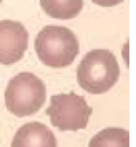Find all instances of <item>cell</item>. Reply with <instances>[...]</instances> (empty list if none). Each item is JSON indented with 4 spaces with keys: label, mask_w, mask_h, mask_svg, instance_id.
<instances>
[{
    "label": "cell",
    "mask_w": 136,
    "mask_h": 147,
    "mask_svg": "<svg viewBox=\"0 0 136 147\" xmlns=\"http://www.w3.org/2000/svg\"><path fill=\"white\" fill-rule=\"evenodd\" d=\"M10 147H56V139L45 124L28 122L17 131Z\"/></svg>",
    "instance_id": "8992f818"
},
{
    "label": "cell",
    "mask_w": 136,
    "mask_h": 147,
    "mask_svg": "<svg viewBox=\"0 0 136 147\" xmlns=\"http://www.w3.org/2000/svg\"><path fill=\"white\" fill-rule=\"evenodd\" d=\"M28 47V33L20 22H0V65H14L22 60Z\"/></svg>",
    "instance_id": "5b68a950"
},
{
    "label": "cell",
    "mask_w": 136,
    "mask_h": 147,
    "mask_svg": "<svg viewBox=\"0 0 136 147\" xmlns=\"http://www.w3.org/2000/svg\"><path fill=\"white\" fill-rule=\"evenodd\" d=\"M93 109L86 99L76 93L55 94L47 107V116L52 124L60 131H80L85 129Z\"/></svg>",
    "instance_id": "277c9868"
},
{
    "label": "cell",
    "mask_w": 136,
    "mask_h": 147,
    "mask_svg": "<svg viewBox=\"0 0 136 147\" xmlns=\"http://www.w3.org/2000/svg\"><path fill=\"white\" fill-rule=\"evenodd\" d=\"M91 2L100 5V7H115L118 3H121L123 0H91Z\"/></svg>",
    "instance_id": "9c48e42d"
},
{
    "label": "cell",
    "mask_w": 136,
    "mask_h": 147,
    "mask_svg": "<svg viewBox=\"0 0 136 147\" xmlns=\"http://www.w3.org/2000/svg\"><path fill=\"white\" fill-rule=\"evenodd\" d=\"M88 147H129V132L120 127H108L95 134Z\"/></svg>",
    "instance_id": "ba28073f"
},
{
    "label": "cell",
    "mask_w": 136,
    "mask_h": 147,
    "mask_svg": "<svg viewBox=\"0 0 136 147\" xmlns=\"http://www.w3.org/2000/svg\"><path fill=\"white\" fill-rule=\"evenodd\" d=\"M120 78V66L116 56L109 50H91L83 56L76 69L78 84L86 93L101 94L116 84Z\"/></svg>",
    "instance_id": "6da1fadb"
},
{
    "label": "cell",
    "mask_w": 136,
    "mask_h": 147,
    "mask_svg": "<svg viewBox=\"0 0 136 147\" xmlns=\"http://www.w3.org/2000/svg\"><path fill=\"white\" fill-rule=\"evenodd\" d=\"M0 3H2V0H0Z\"/></svg>",
    "instance_id": "30bf717a"
},
{
    "label": "cell",
    "mask_w": 136,
    "mask_h": 147,
    "mask_svg": "<svg viewBox=\"0 0 136 147\" xmlns=\"http://www.w3.org/2000/svg\"><path fill=\"white\" fill-rule=\"evenodd\" d=\"M47 98L43 81L32 73H18L5 89V106L17 117L38 113Z\"/></svg>",
    "instance_id": "3957f363"
},
{
    "label": "cell",
    "mask_w": 136,
    "mask_h": 147,
    "mask_svg": "<svg viewBox=\"0 0 136 147\" xmlns=\"http://www.w3.org/2000/svg\"><path fill=\"white\" fill-rule=\"evenodd\" d=\"M35 51L38 60L52 68H65L75 61L80 51L76 35L65 27L50 25L40 30L35 38Z\"/></svg>",
    "instance_id": "7a4b0ae2"
},
{
    "label": "cell",
    "mask_w": 136,
    "mask_h": 147,
    "mask_svg": "<svg viewBox=\"0 0 136 147\" xmlns=\"http://www.w3.org/2000/svg\"><path fill=\"white\" fill-rule=\"evenodd\" d=\"M40 5L52 18L68 20L82 12L83 0H40Z\"/></svg>",
    "instance_id": "52a82bcc"
}]
</instances>
